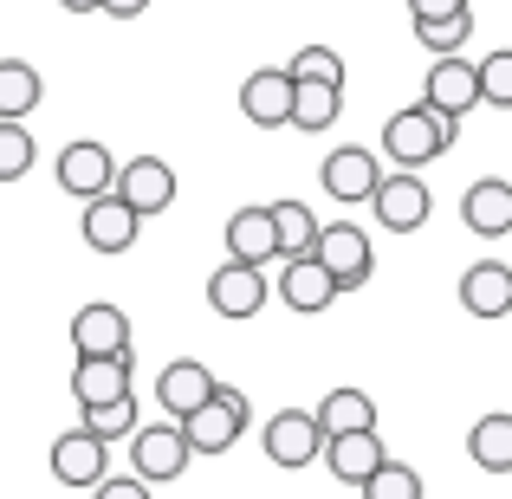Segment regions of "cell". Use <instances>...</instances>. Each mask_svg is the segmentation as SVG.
I'll list each match as a JSON object with an SVG mask.
<instances>
[{
    "label": "cell",
    "instance_id": "6da1fadb",
    "mask_svg": "<svg viewBox=\"0 0 512 499\" xmlns=\"http://www.w3.org/2000/svg\"><path fill=\"white\" fill-rule=\"evenodd\" d=\"M454 137H461V124H448V117H435V111H422V104H409V111H396L383 124V156L396 169H422V163H435V156H448L454 150Z\"/></svg>",
    "mask_w": 512,
    "mask_h": 499
},
{
    "label": "cell",
    "instance_id": "7a4b0ae2",
    "mask_svg": "<svg viewBox=\"0 0 512 499\" xmlns=\"http://www.w3.org/2000/svg\"><path fill=\"white\" fill-rule=\"evenodd\" d=\"M175 428H182L188 454H227L240 441V428H247V396H240L234 383H214L208 402H201L195 415H182Z\"/></svg>",
    "mask_w": 512,
    "mask_h": 499
},
{
    "label": "cell",
    "instance_id": "3957f363",
    "mask_svg": "<svg viewBox=\"0 0 512 499\" xmlns=\"http://www.w3.org/2000/svg\"><path fill=\"white\" fill-rule=\"evenodd\" d=\"M312 260L331 273V286L338 292H357L363 279L376 273V253H370V234H363L357 221H338V227H318V247Z\"/></svg>",
    "mask_w": 512,
    "mask_h": 499
},
{
    "label": "cell",
    "instance_id": "277c9868",
    "mask_svg": "<svg viewBox=\"0 0 512 499\" xmlns=\"http://www.w3.org/2000/svg\"><path fill=\"white\" fill-rule=\"evenodd\" d=\"M111 195L124 201L137 221H150V214H163L175 201V169L163 156H130V163H117V175H111Z\"/></svg>",
    "mask_w": 512,
    "mask_h": 499
},
{
    "label": "cell",
    "instance_id": "5b68a950",
    "mask_svg": "<svg viewBox=\"0 0 512 499\" xmlns=\"http://www.w3.org/2000/svg\"><path fill=\"white\" fill-rule=\"evenodd\" d=\"M370 208H376V221H383L389 234H415V227H422L428 214H435V195H428L422 175L396 169V175H383V182H376Z\"/></svg>",
    "mask_w": 512,
    "mask_h": 499
},
{
    "label": "cell",
    "instance_id": "8992f818",
    "mask_svg": "<svg viewBox=\"0 0 512 499\" xmlns=\"http://www.w3.org/2000/svg\"><path fill=\"white\" fill-rule=\"evenodd\" d=\"M422 111L448 117V124H461L467 111H480V85H474V65L454 52V59H435L422 78Z\"/></svg>",
    "mask_w": 512,
    "mask_h": 499
},
{
    "label": "cell",
    "instance_id": "52a82bcc",
    "mask_svg": "<svg viewBox=\"0 0 512 499\" xmlns=\"http://www.w3.org/2000/svg\"><path fill=\"white\" fill-rule=\"evenodd\" d=\"M260 448H266V461H273V467L299 474V467H312L318 454H325V435H318V422H312L305 409H279L273 422H266Z\"/></svg>",
    "mask_w": 512,
    "mask_h": 499
},
{
    "label": "cell",
    "instance_id": "ba28073f",
    "mask_svg": "<svg viewBox=\"0 0 512 499\" xmlns=\"http://www.w3.org/2000/svg\"><path fill=\"white\" fill-rule=\"evenodd\" d=\"M46 461H52V480H59V487H72V493H91L104 474H111V448H104V441H91L85 428H65V435L52 441Z\"/></svg>",
    "mask_w": 512,
    "mask_h": 499
},
{
    "label": "cell",
    "instance_id": "9c48e42d",
    "mask_svg": "<svg viewBox=\"0 0 512 499\" xmlns=\"http://www.w3.org/2000/svg\"><path fill=\"white\" fill-rule=\"evenodd\" d=\"M130 461H137V480L143 487H169V480H182L188 474V441H182V428H137L130 435Z\"/></svg>",
    "mask_w": 512,
    "mask_h": 499
},
{
    "label": "cell",
    "instance_id": "30bf717a",
    "mask_svg": "<svg viewBox=\"0 0 512 499\" xmlns=\"http://www.w3.org/2000/svg\"><path fill=\"white\" fill-rule=\"evenodd\" d=\"M111 175H117V156L104 150L98 137H78V143L59 150V188H65V195L98 201V195H111Z\"/></svg>",
    "mask_w": 512,
    "mask_h": 499
},
{
    "label": "cell",
    "instance_id": "8fae6325",
    "mask_svg": "<svg viewBox=\"0 0 512 499\" xmlns=\"http://www.w3.org/2000/svg\"><path fill=\"white\" fill-rule=\"evenodd\" d=\"M273 299V286H266V273L260 266H240V260H227V266H214V279H208V305L221 318H260V305Z\"/></svg>",
    "mask_w": 512,
    "mask_h": 499
},
{
    "label": "cell",
    "instance_id": "7c38bea8",
    "mask_svg": "<svg viewBox=\"0 0 512 499\" xmlns=\"http://www.w3.org/2000/svg\"><path fill=\"white\" fill-rule=\"evenodd\" d=\"M72 350L78 357H117V350H130V318L124 305H78L72 312Z\"/></svg>",
    "mask_w": 512,
    "mask_h": 499
},
{
    "label": "cell",
    "instance_id": "4fadbf2b",
    "mask_svg": "<svg viewBox=\"0 0 512 499\" xmlns=\"http://www.w3.org/2000/svg\"><path fill=\"white\" fill-rule=\"evenodd\" d=\"M78 234H85L91 253H130V247H137V234H143V221H137V214H130L117 195H98V201H85V221H78Z\"/></svg>",
    "mask_w": 512,
    "mask_h": 499
},
{
    "label": "cell",
    "instance_id": "5bb4252c",
    "mask_svg": "<svg viewBox=\"0 0 512 499\" xmlns=\"http://www.w3.org/2000/svg\"><path fill=\"white\" fill-rule=\"evenodd\" d=\"M318 182H325L331 201H370L376 182H383V163H376L370 150H357V143H344V150L325 156V169H318Z\"/></svg>",
    "mask_w": 512,
    "mask_h": 499
},
{
    "label": "cell",
    "instance_id": "9a60e30c",
    "mask_svg": "<svg viewBox=\"0 0 512 499\" xmlns=\"http://www.w3.org/2000/svg\"><path fill=\"white\" fill-rule=\"evenodd\" d=\"M240 117L260 124V130H286V117H292V78L279 72V65H260V72L240 85Z\"/></svg>",
    "mask_w": 512,
    "mask_h": 499
},
{
    "label": "cell",
    "instance_id": "2e32d148",
    "mask_svg": "<svg viewBox=\"0 0 512 499\" xmlns=\"http://www.w3.org/2000/svg\"><path fill=\"white\" fill-rule=\"evenodd\" d=\"M461 221H467V234H480V240L512 234V182H500V175H480V182L461 195Z\"/></svg>",
    "mask_w": 512,
    "mask_h": 499
},
{
    "label": "cell",
    "instance_id": "e0dca14e",
    "mask_svg": "<svg viewBox=\"0 0 512 499\" xmlns=\"http://www.w3.org/2000/svg\"><path fill=\"white\" fill-rule=\"evenodd\" d=\"M221 383V376L208 370V363H195V357H175L163 376H156V402H163V409L175 415V422H182V415H195L201 402H208V389Z\"/></svg>",
    "mask_w": 512,
    "mask_h": 499
},
{
    "label": "cell",
    "instance_id": "ac0fdd59",
    "mask_svg": "<svg viewBox=\"0 0 512 499\" xmlns=\"http://www.w3.org/2000/svg\"><path fill=\"white\" fill-rule=\"evenodd\" d=\"M72 396H78V409L130 396V350H117V357H78L72 363Z\"/></svg>",
    "mask_w": 512,
    "mask_h": 499
},
{
    "label": "cell",
    "instance_id": "d6986e66",
    "mask_svg": "<svg viewBox=\"0 0 512 499\" xmlns=\"http://www.w3.org/2000/svg\"><path fill=\"white\" fill-rule=\"evenodd\" d=\"M273 292H279V299H286L299 318H305V312H331V305H338V286H331V273L312 260V253H305V260H286V273H279Z\"/></svg>",
    "mask_w": 512,
    "mask_h": 499
},
{
    "label": "cell",
    "instance_id": "ffe728a7",
    "mask_svg": "<svg viewBox=\"0 0 512 499\" xmlns=\"http://www.w3.org/2000/svg\"><path fill=\"white\" fill-rule=\"evenodd\" d=\"M461 305L474 318H506L512 312V266L506 260H480L461 273Z\"/></svg>",
    "mask_w": 512,
    "mask_h": 499
},
{
    "label": "cell",
    "instance_id": "44dd1931",
    "mask_svg": "<svg viewBox=\"0 0 512 499\" xmlns=\"http://www.w3.org/2000/svg\"><path fill=\"white\" fill-rule=\"evenodd\" d=\"M312 422H318V435H325V441L370 435V428H376V396H370V389H331V396L312 409Z\"/></svg>",
    "mask_w": 512,
    "mask_h": 499
},
{
    "label": "cell",
    "instance_id": "7402d4cb",
    "mask_svg": "<svg viewBox=\"0 0 512 499\" xmlns=\"http://www.w3.org/2000/svg\"><path fill=\"white\" fill-rule=\"evenodd\" d=\"M227 260L260 266V273H266V260H279V247H273V221H266V208H234V214H227Z\"/></svg>",
    "mask_w": 512,
    "mask_h": 499
},
{
    "label": "cell",
    "instance_id": "603a6c76",
    "mask_svg": "<svg viewBox=\"0 0 512 499\" xmlns=\"http://www.w3.org/2000/svg\"><path fill=\"white\" fill-rule=\"evenodd\" d=\"M383 461H389V448L376 441V428H370V435H338V441H325V467L344 480V487H363V480H370Z\"/></svg>",
    "mask_w": 512,
    "mask_h": 499
},
{
    "label": "cell",
    "instance_id": "cb8c5ba5",
    "mask_svg": "<svg viewBox=\"0 0 512 499\" xmlns=\"http://www.w3.org/2000/svg\"><path fill=\"white\" fill-rule=\"evenodd\" d=\"M266 221H273V247H279V260H305V253L318 247V214L305 208V201H273L266 208Z\"/></svg>",
    "mask_w": 512,
    "mask_h": 499
},
{
    "label": "cell",
    "instance_id": "d4e9b609",
    "mask_svg": "<svg viewBox=\"0 0 512 499\" xmlns=\"http://www.w3.org/2000/svg\"><path fill=\"white\" fill-rule=\"evenodd\" d=\"M46 104V85L26 59H0V124H26Z\"/></svg>",
    "mask_w": 512,
    "mask_h": 499
},
{
    "label": "cell",
    "instance_id": "484cf974",
    "mask_svg": "<svg viewBox=\"0 0 512 499\" xmlns=\"http://www.w3.org/2000/svg\"><path fill=\"white\" fill-rule=\"evenodd\" d=\"M344 111V91L338 85H292V130H305V137H318V130H331Z\"/></svg>",
    "mask_w": 512,
    "mask_h": 499
},
{
    "label": "cell",
    "instance_id": "4316f807",
    "mask_svg": "<svg viewBox=\"0 0 512 499\" xmlns=\"http://www.w3.org/2000/svg\"><path fill=\"white\" fill-rule=\"evenodd\" d=\"M467 454L487 474H512V415H480L474 435H467Z\"/></svg>",
    "mask_w": 512,
    "mask_h": 499
},
{
    "label": "cell",
    "instance_id": "83f0119b",
    "mask_svg": "<svg viewBox=\"0 0 512 499\" xmlns=\"http://www.w3.org/2000/svg\"><path fill=\"white\" fill-rule=\"evenodd\" d=\"M78 428H85L91 441H104V448H111V441H130V435L143 428V415H137V396L91 402V409H85V422H78Z\"/></svg>",
    "mask_w": 512,
    "mask_h": 499
},
{
    "label": "cell",
    "instance_id": "f1b7e54d",
    "mask_svg": "<svg viewBox=\"0 0 512 499\" xmlns=\"http://www.w3.org/2000/svg\"><path fill=\"white\" fill-rule=\"evenodd\" d=\"M415 39H422L435 59H454V52L474 39V7H467V13H448V20H415Z\"/></svg>",
    "mask_w": 512,
    "mask_h": 499
},
{
    "label": "cell",
    "instance_id": "f546056e",
    "mask_svg": "<svg viewBox=\"0 0 512 499\" xmlns=\"http://www.w3.org/2000/svg\"><path fill=\"white\" fill-rule=\"evenodd\" d=\"M286 78H292V85H338L344 91V59L331 46H299L292 65H286Z\"/></svg>",
    "mask_w": 512,
    "mask_h": 499
},
{
    "label": "cell",
    "instance_id": "4dcf8cb0",
    "mask_svg": "<svg viewBox=\"0 0 512 499\" xmlns=\"http://www.w3.org/2000/svg\"><path fill=\"white\" fill-rule=\"evenodd\" d=\"M357 493H363V499H422V474H415L409 461H383Z\"/></svg>",
    "mask_w": 512,
    "mask_h": 499
},
{
    "label": "cell",
    "instance_id": "1f68e13d",
    "mask_svg": "<svg viewBox=\"0 0 512 499\" xmlns=\"http://www.w3.org/2000/svg\"><path fill=\"white\" fill-rule=\"evenodd\" d=\"M33 163H39L33 130H26V124H0V182H20Z\"/></svg>",
    "mask_w": 512,
    "mask_h": 499
},
{
    "label": "cell",
    "instance_id": "d6a6232c",
    "mask_svg": "<svg viewBox=\"0 0 512 499\" xmlns=\"http://www.w3.org/2000/svg\"><path fill=\"white\" fill-rule=\"evenodd\" d=\"M474 85H480V104L493 111H512V52H493V59L474 65Z\"/></svg>",
    "mask_w": 512,
    "mask_h": 499
},
{
    "label": "cell",
    "instance_id": "836d02e7",
    "mask_svg": "<svg viewBox=\"0 0 512 499\" xmlns=\"http://www.w3.org/2000/svg\"><path fill=\"white\" fill-rule=\"evenodd\" d=\"M474 0H409V20H448V13H467Z\"/></svg>",
    "mask_w": 512,
    "mask_h": 499
},
{
    "label": "cell",
    "instance_id": "e575fe53",
    "mask_svg": "<svg viewBox=\"0 0 512 499\" xmlns=\"http://www.w3.org/2000/svg\"><path fill=\"white\" fill-rule=\"evenodd\" d=\"M91 493H98V499H150V487H143L137 474H130V480H111V474H104V480H98Z\"/></svg>",
    "mask_w": 512,
    "mask_h": 499
},
{
    "label": "cell",
    "instance_id": "d590c367",
    "mask_svg": "<svg viewBox=\"0 0 512 499\" xmlns=\"http://www.w3.org/2000/svg\"><path fill=\"white\" fill-rule=\"evenodd\" d=\"M98 13H111V20H137V13H150V0H98Z\"/></svg>",
    "mask_w": 512,
    "mask_h": 499
},
{
    "label": "cell",
    "instance_id": "8d00e7d4",
    "mask_svg": "<svg viewBox=\"0 0 512 499\" xmlns=\"http://www.w3.org/2000/svg\"><path fill=\"white\" fill-rule=\"evenodd\" d=\"M65 13H98V0H59Z\"/></svg>",
    "mask_w": 512,
    "mask_h": 499
}]
</instances>
